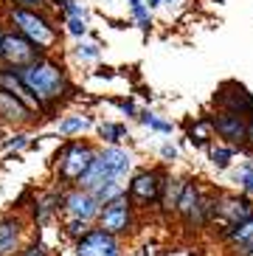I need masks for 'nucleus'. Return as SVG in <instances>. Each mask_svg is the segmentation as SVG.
Returning a JSON list of instances; mask_svg holds the SVG:
<instances>
[{"mask_svg": "<svg viewBox=\"0 0 253 256\" xmlns=\"http://www.w3.org/2000/svg\"><path fill=\"white\" fill-rule=\"evenodd\" d=\"M17 76H20L22 88L31 93V98L37 104H51V102L65 96V90H68L62 68L54 65V62H45V60H37V62H31V65H26V68H20Z\"/></svg>", "mask_w": 253, "mask_h": 256, "instance_id": "f257e3e1", "label": "nucleus"}, {"mask_svg": "<svg viewBox=\"0 0 253 256\" xmlns=\"http://www.w3.org/2000/svg\"><path fill=\"white\" fill-rule=\"evenodd\" d=\"M130 166H132V158H130V152L118 150V146H107L104 152H98L90 169L82 174V188L84 192H96V188L107 186V183H121L126 172H130Z\"/></svg>", "mask_w": 253, "mask_h": 256, "instance_id": "f03ea898", "label": "nucleus"}, {"mask_svg": "<svg viewBox=\"0 0 253 256\" xmlns=\"http://www.w3.org/2000/svg\"><path fill=\"white\" fill-rule=\"evenodd\" d=\"M12 20H14V26L22 31V37L28 40L31 46L40 48H48L54 42V28L48 26V20L45 17H40L37 12H22V8H14L12 12Z\"/></svg>", "mask_w": 253, "mask_h": 256, "instance_id": "7ed1b4c3", "label": "nucleus"}, {"mask_svg": "<svg viewBox=\"0 0 253 256\" xmlns=\"http://www.w3.org/2000/svg\"><path fill=\"white\" fill-rule=\"evenodd\" d=\"M93 150L90 146H82V144H68L60 155V172L65 180H82V174L90 169L93 164Z\"/></svg>", "mask_w": 253, "mask_h": 256, "instance_id": "20e7f679", "label": "nucleus"}, {"mask_svg": "<svg viewBox=\"0 0 253 256\" xmlns=\"http://www.w3.org/2000/svg\"><path fill=\"white\" fill-rule=\"evenodd\" d=\"M37 54L40 51L22 34H6L3 37V46H0V60H6L14 68H26L31 62H37Z\"/></svg>", "mask_w": 253, "mask_h": 256, "instance_id": "39448f33", "label": "nucleus"}, {"mask_svg": "<svg viewBox=\"0 0 253 256\" xmlns=\"http://www.w3.org/2000/svg\"><path fill=\"white\" fill-rule=\"evenodd\" d=\"M76 256H121V250H118V242H116L112 234L96 228V231H88L79 240Z\"/></svg>", "mask_w": 253, "mask_h": 256, "instance_id": "423d86ee", "label": "nucleus"}, {"mask_svg": "<svg viewBox=\"0 0 253 256\" xmlns=\"http://www.w3.org/2000/svg\"><path fill=\"white\" fill-rule=\"evenodd\" d=\"M65 211H68V220H79V222H90L102 214V203L90 192H70L65 197Z\"/></svg>", "mask_w": 253, "mask_h": 256, "instance_id": "0eeeda50", "label": "nucleus"}, {"mask_svg": "<svg viewBox=\"0 0 253 256\" xmlns=\"http://www.w3.org/2000/svg\"><path fill=\"white\" fill-rule=\"evenodd\" d=\"M98 222H102V231H107V234L126 231V228H130V200H126V197H118V200H112L110 206H104L102 214H98Z\"/></svg>", "mask_w": 253, "mask_h": 256, "instance_id": "6e6552de", "label": "nucleus"}, {"mask_svg": "<svg viewBox=\"0 0 253 256\" xmlns=\"http://www.w3.org/2000/svg\"><path fill=\"white\" fill-rule=\"evenodd\" d=\"M216 217L222 220L225 226H228V231H231V228L253 220V203L245 200V197H231V200H225L222 206H216Z\"/></svg>", "mask_w": 253, "mask_h": 256, "instance_id": "1a4fd4ad", "label": "nucleus"}, {"mask_svg": "<svg viewBox=\"0 0 253 256\" xmlns=\"http://www.w3.org/2000/svg\"><path fill=\"white\" fill-rule=\"evenodd\" d=\"M130 194H132L138 203H152V200H158V197H160L158 174L155 172H141L132 180V186H130Z\"/></svg>", "mask_w": 253, "mask_h": 256, "instance_id": "9d476101", "label": "nucleus"}, {"mask_svg": "<svg viewBox=\"0 0 253 256\" xmlns=\"http://www.w3.org/2000/svg\"><path fill=\"white\" fill-rule=\"evenodd\" d=\"M214 130L222 138H228L231 144H242L245 141V121L236 113H222L214 118Z\"/></svg>", "mask_w": 253, "mask_h": 256, "instance_id": "9b49d317", "label": "nucleus"}, {"mask_svg": "<svg viewBox=\"0 0 253 256\" xmlns=\"http://www.w3.org/2000/svg\"><path fill=\"white\" fill-rule=\"evenodd\" d=\"M0 90H6V93H12L14 98H20L22 104L28 107H37V102L28 96V90L22 88V82H20V76L14 74V70H0Z\"/></svg>", "mask_w": 253, "mask_h": 256, "instance_id": "f8f14e48", "label": "nucleus"}, {"mask_svg": "<svg viewBox=\"0 0 253 256\" xmlns=\"http://www.w3.org/2000/svg\"><path fill=\"white\" fill-rule=\"evenodd\" d=\"M178 211L186 214L192 222H200V192H197V186H192V183L183 186V194L178 200Z\"/></svg>", "mask_w": 253, "mask_h": 256, "instance_id": "ddd939ff", "label": "nucleus"}, {"mask_svg": "<svg viewBox=\"0 0 253 256\" xmlns=\"http://www.w3.org/2000/svg\"><path fill=\"white\" fill-rule=\"evenodd\" d=\"M228 236L236 242L239 256H253V220H248V222H242V226L231 228Z\"/></svg>", "mask_w": 253, "mask_h": 256, "instance_id": "4468645a", "label": "nucleus"}, {"mask_svg": "<svg viewBox=\"0 0 253 256\" xmlns=\"http://www.w3.org/2000/svg\"><path fill=\"white\" fill-rule=\"evenodd\" d=\"M28 107L22 104L20 98H14L12 93L0 90V116L3 118H28Z\"/></svg>", "mask_w": 253, "mask_h": 256, "instance_id": "2eb2a0df", "label": "nucleus"}, {"mask_svg": "<svg viewBox=\"0 0 253 256\" xmlns=\"http://www.w3.org/2000/svg\"><path fill=\"white\" fill-rule=\"evenodd\" d=\"M17 250V222L3 220L0 222V256H12Z\"/></svg>", "mask_w": 253, "mask_h": 256, "instance_id": "dca6fc26", "label": "nucleus"}, {"mask_svg": "<svg viewBox=\"0 0 253 256\" xmlns=\"http://www.w3.org/2000/svg\"><path fill=\"white\" fill-rule=\"evenodd\" d=\"M90 194L96 197L102 206H110L112 200H118V197H124V186L121 183H107V186L96 188V192H90Z\"/></svg>", "mask_w": 253, "mask_h": 256, "instance_id": "f3484780", "label": "nucleus"}, {"mask_svg": "<svg viewBox=\"0 0 253 256\" xmlns=\"http://www.w3.org/2000/svg\"><path fill=\"white\" fill-rule=\"evenodd\" d=\"M183 186H186V183H180V180H166V192H164V197H160L164 208H178V200H180V194H183Z\"/></svg>", "mask_w": 253, "mask_h": 256, "instance_id": "a211bd4d", "label": "nucleus"}, {"mask_svg": "<svg viewBox=\"0 0 253 256\" xmlns=\"http://www.w3.org/2000/svg\"><path fill=\"white\" fill-rule=\"evenodd\" d=\"M211 130H214V121H208V118H202V121H197L192 130H188V138H192L194 144H208V138H211Z\"/></svg>", "mask_w": 253, "mask_h": 256, "instance_id": "6ab92c4d", "label": "nucleus"}, {"mask_svg": "<svg viewBox=\"0 0 253 256\" xmlns=\"http://www.w3.org/2000/svg\"><path fill=\"white\" fill-rule=\"evenodd\" d=\"M130 8H132V14H135V20H138V26L146 31L149 28V3H144V0H130Z\"/></svg>", "mask_w": 253, "mask_h": 256, "instance_id": "aec40b11", "label": "nucleus"}, {"mask_svg": "<svg viewBox=\"0 0 253 256\" xmlns=\"http://www.w3.org/2000/svg\"><path fill=\"white\" fill-rule=\"evenodd\" d=\"M141 121L146 124L149 130H158V132H172V124H169V121L158 118L155 113H144V116H141Z\"/></svg>", "mask_w": 253, "mask_h": 256, "instance_id": "412c9836", "label": "nucleus"}, {"mask_svg": "<svg viewBox=\"0 0 253 256\" xmlns=\"http://www.w3.org/2000/svg\"><path fill=\"white\" fill-rule=\"evenodd\" d=\"M234 180L239 183V186L245 188V192H253V164H248V166H242L236 174H234Z\"/></svg>", "mask_w": 253, "mask_h": 256, "instance_id": "4be33fe9", "label": "nucleus"}, {"mask_svg": "<svg viewBox=\"0 0 253 256\" xmlns=\"http://www.w3.org/2000/svg\"><path fill=\"white\" fill-rule=\"evenodd\" d=\"M88 124H90L88 118H82V116H74V118H65V121L60 124V132H65V136H68V132H76V130H88Z\"/></svg>", "mask_w": 253, "mask_h": 256, "instance_id": "5701e85b", "label": "nucleus"}, {"mask_svg": "<svg viewBox=\"0 0 253 256\" xmlns=\"http://www.w3.org/2000/svg\"><path fill=\"white\" fill-rule=\"evenodd\" d=\"M56 203H60V197L51 194L42 206H40V211H37V220H40V222H45V220H48V217L54 214V211H56Z\"/></svg>", "mask_w": 253, "mask_h": 256, "instance_id": "b1692460", "label": "nucleus"}, {"mask_svg": "<svg viewBox=\"0 0 253 256\" xmlns=\"http://www.w3.org/2000/svg\"><path fill=\"white\" fill-rule=\"evenodd\" d=\"M234 150H225V146H220V150H211V160H214L216 169H225L228 166V160H231Z\"/></svg>", "mask_w": 253, "mask_h": 256, "instance_id": "393cba45", "label": "nucleus"}, {"mask_svg": "<svg viewBox=\"0 0 253 256\" xmlns=\"http://www.w3.org/2000/svg\"><path fill=\"white\" fill-rule=\"evenodd\" d=\"M76 54H79V60H96V56H98V46H96V42H79Z\"/></svg>", "mask_w": 253, "mask_h": 256, "instance_id": "a878e982", "label": "nucleus"}, {"mask_svg": "<svg viewBox=\"0 0 253 256\" xmlns=\"http://www.w3.org/2000/svg\"><path fill=\"white\" fill-rule=\"evenodd\" d=\"M65 231L70 234V236H79V240H82L84 234H88V222H79V220H68Z\"/></svg>", "mask_w": 253, "mask_h": 256, "instance_id": "bb28decb", "label": "nucleus"}, {"mask_svg": "<svg viewBox=\"0 0 253 256\" xmlns=\"http://www.w3.org/2000/svg\"><path fill=\"white\" fill-rule=\"evenodd\" d=\"M102 136L110 138V141H118V138H124V127H118V124H102Z\"/></svg>", "mask_w": 253, "mask_h": 256, "instance_id": "cd10ccee", "label": "nucleus"}, {"mask_svg": "<svg viewBox=\"0 0 253 256\" xmlns=\"http://www.w3.org/2000/svg\"><path fill=\"white\" fill-rule=\"evenodd\" d=\"M68 31H70V34H76V37H82L84 31H88L84 17H70V20H68Z\"/></svg>", "mask_w": 253, "mask_h": 256, "instance_id": "c85d7f7f", "label": "nucleus"}, {"mask_svg": "<svg viewBox=\"0 0 253 256\" xmlns=\"http://www.w3.org/2000/svg\"><path fill=\"white\" fill-rule=\"evenodd\" d=\"M62 8H65L68 20H70V17H84V8L79 6L76 0H65V3H62Z\"/></svg>", "mask_w": 253, "mask_h": 256, "instance_id": "c756f323", "label": "nucleus"}, {"mask_svg": "<svg viewBox=\"0 0 253 256\" xmlns=\"http://www.w3.org/2000/svg\"><path fill=\"white\" fill-rule=\"evenodd\" d=\"M17 8H22V12H31V8H40L42 6V0H14Z\"/></svg>", "mask_w": 253, "mask_h": 256, "instance_id": "7c9ffc66", "label": "nucleus"}, {"mask_svg": "<svg viewBox=\"0 0 253 256\" xmlns=\"http://www.w3.org/2000/svg\"><path fill=\"white\" fill-rule=\"evenodd\" d=\"M160 158H164V160H174V158H178V150H174L172 144H166L164 150H160Z\"/></svg>", "mask_w": 253, "mask_h": 256, "instance_id": "2f4dec72", "label": "nucleus"}, {"mask_svg": "<svg viewBox=\"0 0 253 256\" xmlns=\"http://www.w3.org/2000/svg\"><path fill=\"white\" fill-rule=\"evenodd\" d=\"M22 256H48V250H45L42 245H31V248L26 250V254H22Z\"/></svg>", "mask_w": 253, "mask_h": 256, "instance_id": "473e14b6", "label": "nucleus"}, {"mask_svg": "<svg viewBox=\"0 0 253 256\" xmlns=\"http://www.w3.org/2000/svg\"><path fill=\"white\" fill-rule=\"evenodd\" d=\"M245 144H248V146H253V118L245 124Z\"/></svg>", "mask_w": 253, "mask_h": 256, "instance_id": "72a5a7b5", "label": "nucleus"}, {"mask_svg": "<svg viewBox=\"0 0 253 256\" xmlns=\"http://www.w3.org/2000/svg\"><path fill=\"white\" fill-rule=\"evenodd\" d=\"M116 104H118V107H121V110H124L126 116H132V113H135V110H132V104H130V102H116Z\"/></svg>", "mask_w": 253, "mask_h": 256, "instance_id": "f704fd0d", "label": "nucleus"}, {"mask_svg": "<svg viewBox=\"0 0 253 256\" xmlns=\"http://www.w3.org/2000/svg\"><path fill=\"white\" fill-rule=\"evenodd\" d=\"M3 37H6V34H3V31H0V46H3Z\"/></svg>", "mask_w": 253, "mask_h": 256, "instance_id": "c9c22d12", "label": "nucleus"}, {"mask_svg": "<svg viewBox=\"0 0 253 256\" xmlns=\"http://www.w3.org/2000/svg\"><path fill=\"white\" fill-rule=\"evenodd\" d=\"M62 3H65V0H62Z\"/></svg>", "mask_w": 253, "mask_h": 256, "instance_id": "e433bc0d", "label": "nucleus"}]
</instances>
